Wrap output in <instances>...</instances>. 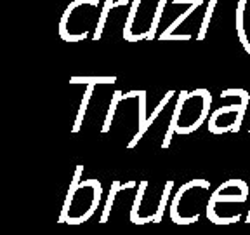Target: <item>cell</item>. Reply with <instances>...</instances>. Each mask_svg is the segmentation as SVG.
Segmentation results:
<instances>
[{
	"label": "cell",
	"mask_w": 250,
	"mask_h": 235,
	"mask_svg": "<svg viewBox=\"0 0 250 235\" xmlns=\"http://www.w3.org/2000/svg\"><path fill=\"white\" fill-rule=\"evenodd\" d=\"M200 5H203V0H195V2H193V4L186 9V11H184V12H181V14L177 16L176 20L172 21V23L168 24V26L165 28L164 31H162L160 35H158V40H170V37L174 35V31H176L177 28H179V24H183L184 21H186L188 18H189V16H191L193 12H195L196 9L200 7Z\"/></svg>",
	"instance_id": "9c48e42d"
},
{
	"label": "cell",
	"mask_w": 250,
	"mask_h": 235,
	"mask_svg": "<svg viewBox=\"0 0 250 235\" xmlns=\"http://www.w3.org/2000/svg\"><path fill=\"white\" fill-rule=\"evenodd\" d=\"M210 195V181L208 180L186 181L174 193L168 216L176 225L196 223L200 216L203 214V211L207 212Z\"/></svg>",
	"instance_id": "277c9868"
},
{
	"label": "cell",
	"mask_w": 250,
	"mask_h": 235,
	"mask_svg": "<svg viewBox=\"0 0 250 235\" xmlns=\"http://www.w3.org/2000/svg\"><path fill=\"white\" fill-rule=\"evenodd\" d=\"M249 133H250V127H249Z\"/></svg>",
	"instance_id": "ac0fdd59"
},
{
	"label": "cell",
	"mask_w": 250,
	"mask_h": 235,
	"mask_svg": "<svg viewBox=\"0 0 250 235\" xmlns=\"http://www.w3.org/2000/svg\"><path fill=\"white\" fill-rule=\"evenodd\" d=\"M215 5H217V0H208V5H207V9H205V14H203V20H202V24H200L196 40H203L207 37L208 26H210V21H212V14H214V11H215Z\"/></svg>",
	"instance_id": "5bb4252c"
},
{
	"label": "cell",
	"mask_w": 250,
	"mask_h": 235,
	"mask_svg": "<svg viewBox=\"0 0 250 235\" xmlns=\"http://www.w3.org/2000/svg\"><path fill=\"white\" fill-rule=\"evenodd\" d=\"M172 188H174L172 180H168L162 188H156L148 180H141L130 208V221L134 225L160 223L167 209Z\"/></svg>",
	"instance_id": "5b68a950"
},
{
	"label": "cell",
	"mask_w": 250,
	"mask_h": 235,
	"mask_svg": "<svg viewBox=\"0 0 250 235\" xmlns=\"http://www.w3.org/2000/svg\"><path fill=\"white\" fill-rule=\"evenodd\" d=\"M122 96H124V93H122V91H115L113 96H111V103H109L108 114H106L104 124H103V127H101L103 134L109 133V129H111V125H113V120H115V114H117V106H118V103H120Z\"/></svg>",
	"instance_id": "7c38bea8"
},
{
	"label": "cell",
	"mask_w": 250,
	"mask_h": 235,
	"mask_svg": "<svg viewBox=\"0 0 250 235\" xmlns=\"http://www.w3.org/2000/svg\"><path fill=\"white\" fill-rule=\"evenodd\" d=\"M94 93V86H85V91H83V99L80 103V110H78L77 118H75V124H73V134H77L78 131L82 129V124H83V117L87 114V108H89V101H90V96Z\"/></svg>",
	"instance_id": "30bf717a"
},
{
	"label": "cell",
	"mask_w": 250,
	"mask_h": 235,
	"mask_svg": "<svg viewBox=\"0 0 250 235\" xmlns=\"http://www.w3.org/2000/svg\"><path fill=\"white\" fill-rule=\"evenodd\" d=\"M212 94L208 89H195V91H181L177 96L174 114H172L170 124L162 141V148H168L174 134L188 136L202 127L210 117Z\"/></svg>",
	"instance_id": "6da1fadb"
},
{
	"label": "cell",
	"mask_w": 250,
	"mask_h": 235,
	"mask_svg": "<svg viewBox=\"0 0 250 235\" xmlns=\"http://www.w3.org/2000/svg\"><path fill=\"white\" fill-rule=\"evenodd\" d=\"M247 200H249V185L243 180H228L212 192L205 214H212L223 206H229V204L242 206Z\"/></svg>",
	"instance_id": "52a82bcc"
},
{
	"label": "cell",
	"mask_w": 250,
	"mask_h": 235,
	"mask_svg": "<svg viewBox=\"0 0 250 235\" xmlns=\"http://www.w3.org/2000/svg\"><path fill=\"white\" fill-rule=\"evenodd\" d=\"M101 0H73L59 20V37L71 44L94 40L101 23Z\"/></svg>",
	"instance_id": "3957f363"
},
{
	"label": "cell",
	"mask_w": 250,
	"mask_h": 235,
	"mask_svg": "<svg viewBox=\"0 0 250 235\" xmlns=\"http://www.w3.org/2000/svg\"><path fill=\"white\" fill-rule=\"evenodd\" d=\"M221 98H236L238 103L224 105L214 110L208 117V133L212 134H226V133H238L242 129V122L245 117L247 106L250 101V94L245 89H224L221 93Z\"/></svg>",
	"instance_id": "8992f818"
},
{
	"label": "cell",
	"mask_w": 250,
	"mask_h": 235,
	"mask_svg": "<svg viewBox=\"0 0 250 235\" xmlns=\"http://www.w3.org/2000/svg\"><path fill=\"white\" fill-rule=\"evenodd\" d=\"M122 190V183L118 180H115L111 183V188H109V193H108V199H106V204H104V209H103V214H101V221L99 223H106L111 214V208H113V202L117 199V193H120Z\"/></svg>",
	"instance_id": "4fadbf2b"
},
{
	"label": "cell",
	"mask_w": 250,
	"mask_h": 235,
	"mask_svg": "<svg viewBox=\"0 0 250 235\" xmlns=\"http://www.w3.org/2000/svg\"><path fill=\"white\" fill-rule=\"evenodd\" d=\"M117 82V77L111 75V77H90V75H83V77H71L70 78V84L71 86H78V84H82V86H99V84H115Z\"/></svg>",
	"instance_id": "8fae6325"
},
{
	"label": "cell",
	"mask_w": 250,
	"mask_h": 235,
	"mask_svg": "<svg viewBox=\"0 0 250 235\" xmlns=\"http://www.w3.org/2000/svg\"><path fill=\"white\" fill-rule=\"evenodd\" d=\"M82 174L83 165H77L58 223L82 225L98 211L103 199V185L99 180H82Z\"/></svg>",
	"instance_id": "7a4b0ae2"
},
{
	"label": "cell",
	"mask_w": 250,
	"mask_h": 235,
	"mask_svg": "<svg viewBox=\"0 0 250 235\" xmlns=\"http://www.w3.org/2000/svg\"><path fill=\"white\" fill-rule=\"evenodd\" d=\"M247 223L250 225V208H249V212H247Z\"/></svg>",
	"instance_id": "e0dca14e"
},
{
	"label": "cell",
	"mask_w": 250,
	"mask_h": 235,
	"mask_svg": "<svg viewBox=\"0 0 250 235\" xmlns=\"http://www.w3.org/2000/svg\"><path fill=\"white\" fill-rule=\"evenodd\" d=\"M167 9V0H158L156 2V7L153 11V20H151V28H149V39L148 40H155L156 31H158V24L162 21V14Z\"/></svg>",
	"instance_id": "9a60e30c"
},
{
	"label": "cell",
	"mask_w": 250,
	"mask_h": 235,
	"mask_svg": "<svg viewBox=\"0 0 250 235\" xmlns=\"http://www.w3.org/2000/svg\"><path fill=\"white\" fill-rule=\"evenodd\" d=\"M247 4H249V0H238V4H236V37H238L243 49L247 51V54H250V40H249V37H247V31H245Z\"/></svg>",
	"instance_id": "ba28073f"
},
{
	"label": "cell",
	"mask_w": 250,
	"mask_h": 235,
	"mask_svg": "<svg viewBox=\"0 0 250 235\" xmlns=\"http://www.w3.org/2000/svg\"><path fill=\"white\" fill-rule=\"evenodd\" d=\"M115 2H117V0H104V2H103L101 23H99V30H98V33H96V39H94V40H99V39H101L103 30H104V24H106V21H108L109 12H111V11H113V9H115Z\"/></svg>",
	"instance_id": "2e32d148"
}]
</instances>
